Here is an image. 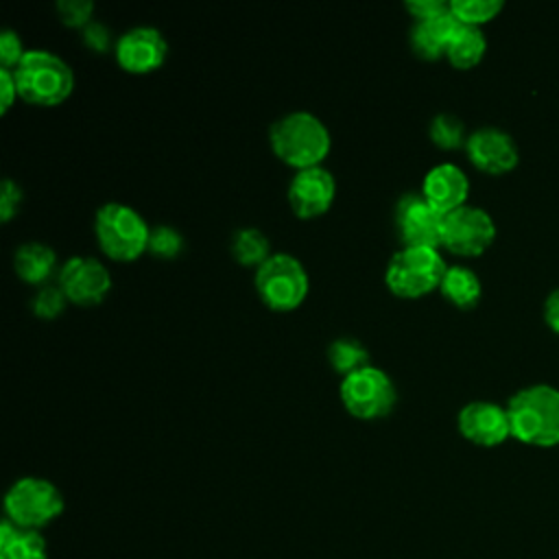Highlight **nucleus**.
Returning a JSON list of instances; mask_svg holds the SVG:
<instances>
[{
    "label": "nucleus",
    "instance_id": "nucleus-10",
    "mask_svg": "<svg viewBox=\"0 0 559 559\" xmlns=\"http://www.w3.org/2000/svg\"><path fill=\"white\" fill-rule=\"evenodd\" d=\"M443 216L421 192L404 194L395 207V225L404 247L437 249L443 240Z\"/></svg>",
    "mask_w": 559,
    "mask_h": 559
},
{
    "label": "nucleus",
    "instance_id": "nucleus-17",
    "mask_svg": "<svg viewBox=\"0 0 559 559\" xmlns=\"http://www.w3.org/2000/svg\"><path fill=\"white\" fill-rule=\"evenodd\" d=\"M456 26L459 20L452 15L450 9L435 17L417 20L411 31V46L424 59H439L441 55H445Z\"/></svg>",
    "mask_w": 559,
    "mask_h": 559
},
{
    "label": "nucleus",
    "instance_id": "nucleus-6",
    "mask_svg": "<svg viewBox=\"0 0 559 559\" xmlns=\"http://www.w3.org/2000/svg\"><path fill=\"white\" fill-rule=\"evenodd\" d=\"M255 290L273 310H293L308 295V273L290 253H271L255 269Z\"/></svg>",
    "mask_w": 559,
    "mask_h": 559
},
{
    "label": "nucleus",
    "instance_id": "nucleus-30",
    "mask_svg": "<svg viewBox=\"0 0 559 559\" xmlns=\"http://www.w3.org/2000/svg\"><path fill=\"white\" fill-rule=\"evenodd\" d=\"M20 203H22L20 186L13 179H4L0 190V218L7 223L17 212Z\"/></svg>",
    "mask_w": 559,
    "mask_h": 559
},
{
    "label": "nucleus",
    "instance_id": "nucleus-20",
    "mask_svg": "<svg viewBox=\"0 0 559 559\" xmlns=\"http://www.w3.org/2000/svg\"><path fill=\"white\" fill-rule=\"evenodd\" d=\"M57 264L55 251L44 242H24L15 251V271L28 284L46 282Z\"/></svg>",
    "mask_w": 559,
    "mask_h": 559
},
{
    "label": "nucleus",
    "instance_id": "nucleus-18",
    "mask_svg": "<svg viewBox=\"0 0 559 559\" xmlns=\"http://www.w3.org/2000/svg\"><path fill=\"white\" fill-rule=\"evenodd\" d=\"M0 559H48L46 539L33 528L4 520L0 524Z\"/></svg>",
    "mask_w": 559,
    "mask_h": 559
},
{
    "label": "nucleus",
    "instance_id": "nucleus-32",
    "mask_svg": "<svg viewBox=\"0 0 559 559\" xmlns=\"http://www.w3.org/2000/svg\"><path fill=\"white\" fill-rule=\"evenodd\" d=\"M83 41L96 52H103L109 46V28L103 26L100 22H90L83 28Z\"/></svg>",
    "mask_w": 559,
    "mask_h": 559
},
{
    "label": "nucleus",
    "instance_id": "nucleus-21",
    "mask_svg": "<svg viewBox=\"0 0 559 559\" xmlns=\"http://www.w3.org/2000/svg\"><path fill=\"white\" fill-rule=\"evenodd\" d=\"M439 290L448 301H452L459 308H472L480 299V282L478 275L461 264L448 266L445 275L441 280Z\"/></svg>",
    "mask_w": 559,
    "mask_h": 559
},
{
    "label": "nucleus",
    "instance_id": "nucleus-29",
    "mask_svg": "<svg viewBox=\"0 0 559 559\" xmlns=\"http://www.w3.org/2000/svg\"><path fill=\"white\" fill-rule=\"evenodd\" d=\"M26 50L22 46V39L17 37L15 31H2L0 33V61H2V68H9V70H15L20 66V61L24 59Z\"/></svg>",
    "mask_w": 559,
    "mask_h": 559
},
{
    "label": "nucleus",
    "instance_id": "nucleus-19",
    "mask_svg": "<svg viewBox=\"0 0 559 559\" xmlns=\"http://www.w3.org/2000/svg\"><path fill=\"white\" fill-rule=\"evenodd\" d=\"M485 50H487V39L483 35L480 26L459 22V26H456V31H454V35L448 44L445 57L454 68L467 70V68L476 66L483 59Z\"/></svg>",
    "mask_w": 559,
    "mask_h": 559
},
{
    "label": "nucleus",
    "instance_id": "nucleus-27",
    "mask_svg": "<svg viewBox=\"0 0 559 559\" xmlns=\"http://www.w3.org/2000/svg\"><path fill=\"white\" fill-rule=\"evenodd\" d=\"M66 293L61 290V286H44L35 299H33V312L39 319H55L61 314L63 306H66Z\"/></svg>",
    "mask_w": 559,
    "mask_h": 559
},
{
    "label": "nucleus",
    "instance_id": "nucleus-34",
    "mask_svg": "<svg viewBox=\"0 0 559 559\" xmlns=\"http://www.w3.org/2000/svg\"><path fill=\"white\" fill-rule=\"evenodd\" d=\"M544 319L552 332L559 334V288L548 293L544 301Z\"/></svg>",
    "mask_w": 559,
    "mask_h": 559
},
{
    "label": "nucleus",
    "instance_id": "nucleus-12",
    "mask_svg": "<svg viewBox=\"0 0 559 559\" xmlns=\"http://www.w3.org/2000/svg\"><path fill=\"white\" fill-rule=\"evenodd\" d=\"M166 52V39L153 26H133L116 41V61L131 74L157 70L164 63Z\"/></svg>",
    "mask_w": 559,
    "mask_h": 559
},
{
    "label": "nucleus",
    "instance_id": "nucleus-33",
    "mask_svg": "<svg viewBox=\"0 0 559 559\" xmlns=\"http://www.w3.org/2000/svg\"><path fill=\"white\" fill-rule=\"evenodd\" d=\"M0 92H2V105L0 111L7 114L13 105V100L20 96L17 94V83H15V74L9 68H0Z\"/></svg>",
    "mask_w": 559,
    "mask_h": 559
},
{
    "label": "nucleus",
    "instance_id": "nucleus-13",
    "mask_svg": "<svg viewBox=\"0 0 559 559\" xmlns=\"http://www.w3.org/2000/svg\"><path fill=\"white\" fill-rule=\"evenodd\" d=\"M336 194V181L323 166L297 170L288 186V203L299 218H314L330 210Z\"/></svg>",
    "mask_w": 559,
    "mask_h": 559
},
{
    "label": "nucleus",
    "instance_id": "nucleus-8",
    "mask_svg": "<svg viewBox=\"0 0 559 559\" xmlns=\"http://www.w3.org/2000/svg\"><path fill=\"white\" fill-rule=\"evenodd\" d=\"M341 402L347 413L358 419H378L391 413L395 386L382 369L367 365L343 378Z\"/></svg>",
    "mask_w": 559,
    "mask_h": 559
},
{
    "label": "nucleus",
    "instance_id": "nucleus-5",
    "mask_svg": "<svg viewBox=\"0 0 559 559\" xmlns=\"http://www.w3.org/2000/svg\"><path fill=\"white\" fill-rule=\"evenodd\" d=\"M94 229L100 249L111 260L131 262L148 249L151 229L146 221L124 203H105L96 212Z\"/></svg>",
    "mask_w": 559,
    "mask_h": 559
},
{
    "label": "nucleus",
    "instance_id": "nucleus-15",
    "mask_svg": "<svg viewBox=\"0 0 559 559\" xmlns=\"http://www.w3.org/2000/svg\"><path fill=\"white\" fill-rule=\"evenodd\" d=\"M472 164L489 175H502L518 164L513 138L498 127H480L465 142Z\"/></svg>",
    "mask_w": 559,
    "mask_h": 559
},
{
    "label": "nucleus",
    "instance_id": "nucleus-23",
    "mask_svg": "<svg viewBox=\"0 0 559 559\" xmlns=\"http://www.w3.org/2000/svg\"><path fill=\"white\" fill-rule=\"evenodd\" d=\"M328 358L332 362V367L345 376L362 369L369 365V352L367 347L356 341V338H349V336H343V338H336L330 349H328Z\"/></svg>",
    "mask_w": 559,
    "mask_h": 559
},
{
    "label": "nucleus",
    "instance_id": "nucleus-26",
    "mask_svg": "<svg viewBox=\"0 0 559 559\" xmlns=\"http://www.w3.org/2000/svg\"><path fill=\"white\" fill-rule=\"evenodd\" d=\"M183 249V238L181 234L170 227V225H159L155 229H151V236H148V251L153 255H159V258H175L179 255Z\"/></svg>",
    "mask_w": 559,
    "mask_h": 559
},
{
    "label": "nucleus",
    "instance_id": "nucleus-25",
    "mask_svg": "<svg viewBox=\"0 0 559 559\" xmlns=\"http://www.w3.org/2000/svg\"><path fill=\"white\" fill-rule=\"evenodd\" d=\"M430 140L441 148H456L465 140L463 122L452 114H439L430 122Z\"/></svg>",
    "mask_w": 559,
    "mask_h": 559
},
{
    "label": "nucleus",
    "instance_id": "nucleus-22",
    "mask_svg": "<svg viewBox=\"0 0 559 559\" xmlns=\"http://www.w3.org/2000/svg\"><path fill=\"white\" fill-rule=\"evenodd\" d=\"M231 255L238 264L258 269L271 255L269 238L255 227H242L231 238Z\"/></svg>",
    "mask_w": 559,
    "mask_h": 559
},
{
    "label": "nucleus",
    "instance_id": "nucleus-4",
    "mask_svg": "<svg viewBox=\"0 0 559 559\" xmlns=\"http://www.w3.org/2000/svg\"><path fill=\"white\" fill-rule=\"evenodd\" d=\"M445 262L437 249L402 247L389 260L384 282L389 290L404 299H417L441 286Z\"/></svg>",
    "mask_w": 559,
    "mask_h": 559
},
{
    "label": "nucleus",
    "instance_id": "nucleus-24",
    "mask_svg": "<svg viewBox=\"0 0 559 559\" xmlns=\"http://www.w3.org/2000/svg\"><path fill=\"white\" fill-rule=\"evenodd\" d=\"M502 9L500 0H452L450 2V11L452 15L463 22V24H472V26H480L489 20H493Z\"/></svg>",
    "mask_w": 559,
    "mask_h": 559
},
{
    "label": "nucleus",
    "instance_id": "nucleus-3",
    "mask_svg": "<svg viewBox=\"0 0 559 559\" xmlns=\"http://www.w3.org/2000/svg\"><path fill=\"white\" fill-rule=\"evenodd\" d=\"M13 74L20 98L39 107L63 103L74 87L72 68L50 50H26Z\"/></svg>",
    "mask_w": 559,
    "mask_h": 559
},
{
    "label": "nucleus",
    "instance_id": "nucleus-14",
    "mask_svg": "<svg viewBox=\"0 0 559 559\" xmlns=\"http://www.w3.org/2000/svg\"><path fill=\"white\" fill-rule=\"evenodd\" d=\"M459 430L461 435L476 443V445H498L502 443L507 437H511V424H509V413L507 408L487 402V400H474L469 404H465L459 411L456 417Z\"/></svg>",
    "mask_w": 559,
    "mask_h": 559
},
{
    "label": "nucleus",
    "instance_id": "nucleus-2",
    "mask_svg": "<svg viewBox=\"0 0 559 559\" xmlns=\"http://www.w3.org/2000/svg\"><path fill=\"white\" fill-rule=\"evenodd\" d=\"M269 138L273 153L297 170L321 166L332 144L328 127L310 111H290L282 116L273 122Z\"/></svg>",
    "mask_w": 559,
    "mask_h": 559
},
{
    "label": "nucleus",
    "instance_id": "nucleus-31",
    "mask_svg": "<svg viewBox=\"0 0 559 559\" xmlns=\"http://www.w3.org/2000/svg\"><path fill=\"white\" fill-rule=\"evenodd\" d=\"M406 9L413 13L415 20H426V17H435L443 11H448L450 2H443V0H408Z\"/></svg>",
    "mask_w": 559,
    "mask_h": 559
},
{
    "label": "nucleus",
    "instance_id": "nucleus-28",
    "mask_svg": "<svg viewBox=\"0 0 559 559\" xmlns=\"http://www.w3.org/2000/svg\"><path fill=\"white\" fill-rule=\"evenodd\" d=\"M57 13L68 26H87L92 22L94 4L90 0H61L57 2Z\"/></svg>",
    "mask_w": 559,
    "mask_h": 559
},
{
    "label": "nucleus",
    "instance_id": "nucleus-1",
    "mask_svg": "<svg viewBox=\"0 0 559 559\" xmlns=\"http://www.w3.org/2000/svg\"><path fill=\"white\" fill-rule=\"evenodd\" d=\"M511 437L528 445L559 443V389L552 384H531L520 389L507 404Z\"/></svg>",
    "mask_w": 559,
    "mask_h": 559
},
{
    "label": "nucleus",
    "instance_id": "nucleus-11",
    "mask_svg": "<svg viewBox=\"0 0 559 559\" xmlns=\"http://www.w3.org/2000/svg\"><path fill=\"white\" fill-rule=\"evenodd\" d=\"M59 286L66 297L79 306H94L105 299L111 288V275L96 258L74 255L59 271Z\"/></svg>",
    "mask_w": 559,
    "mask_h": 559
},
{
    "label": "nucleus",
    "instance_id": "nucleus-7",
    "mask_svg": "<svg viewBox=\"0 0 559 559\" xmlns=\"http://www.w3.org/2000/svg\"><path fill=\"white\" fill-rule=\"evenodd\" d=\"M4 511L13 524L37 531L61 515L63 498L50 480L26 476L15 480L7 491Z\"/></svg>",
    "mask_w": 559,
    "mask_h": 559
},
{
    "label": "nucleus",
    "instance_id": "nucleus-9",
    "mask_svg": "<svg viewBox=\"0 0 559 559\" xmlns=\"http://www.w3.org/2000/svg\"><path fill=\"white\" fill-rule=\"evenodd\" d=\"M496 238L493 218L476 205H461L443 216L441 245L456 255H478Z\"/></svg>",
    "mask_w": 559,
    "mask_h": 559
},
{
    "label": "nucleus",
    "instance_id": "nucleus-16",
    "mask_svg": "<svg viewBox=\"0 0 559 559\" xmlns=\"http://www.w3.org/2000/svg\"><path fill=\"white\" fill-rule=\"evenodd\" d=\"M469 192L467 175L456 164H437L432 166L421 183L424 199L439 210L441 214H448L461 205H465Z\"/></svg>",
    "mask_w": 559,
    "mask_h": 559
}]
</instances>
